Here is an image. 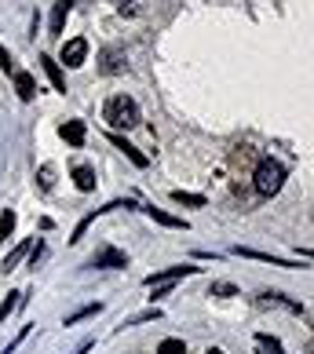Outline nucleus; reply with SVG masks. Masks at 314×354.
I'll list each match as a JSON object with an SVG mask.
<instances>
[{
  "label": "nucleus",
  "mask_w": 314,
  "mask_h": 354,
  "mask_svg": "<svg viewBox=\"0 0 314 354\" xmlns=\"http://www.w3.org/2000/svg\"><path fill=\"white\" fill-rule=\"evenodd\" d=\"M102 121H107L113 132H128V128H136L142 121V113L136 106V99H128V95H113L107 99V110H102Z\"/></svg>",
  "instance_id": "nucleus-1"
},
{
  "label": "nucleus",
  "mask_w": 314,
  "mask_h": 354,
  "mask_svg": "<svg viewBox=\"0 0 314 354\" xmlns=\"http://www.w3.org/2000/svg\"><path fill=\"white\" fill-rule=\"evenodd\" d=\"M252 183H256V194H264V198H274V194L281 190V183H285V168H281V161H274V157H264V161L256 165V172H252Z\"/></svg>",
  "instance_id": "nucleus-2"
},
{
  "label": "nucleus",
  "mask_w": 314,
  "mask_h": 354,
  "mask_svg": "<svg viewBox=\"0 0 314 354\" xmlns=\"http://www.w3.org/2000/svg\"><path fill=\"white\" fill-rule=\"evenodd\" d=\"M84 59H88V41L84 37H73V41L62 44V62H66V66H84Z\"/></svg>",
  "instance_id": "nucleus-3"
},
{
  "label": "nucleus",
  "mask_w": 314,
  "mask_h": 354,
  "mask_svg": "<svg viewBox=\"0 0 314 354\" xmlns=\"http://www.w3.org/2000/svg\"><path fill=\"white\" fill-rule=\"evenodd\" d=\"M190 274H198V267H187V263H183V267H168V270L150 274L147 285H150V288H154V285H172L176 278H190Z\"/></svg>",
  "instance_id": "nucleus-4"
},
{
  "label": "nucleus",
  "mask_w": 314,
  "mask_h": 354,
  "mask_svg": "<svg viewBox=\"0 0 314 354\" xmlns=\"http://www.w3.org/2000/svg\"><path fill=\"white\" fill-rule=\"evenodd\" d=\"M91 267H110V270H117V267H128V256L117 252V248H102V252L91 256Z\"/></svg>",
  "instance_id": "nucleus-5"
},
{
  "label": "nucleus",
  "mask_w": 314,
  "mask_h": 354,
  "mask_svg": "<svg viewBox=\"0 0 314 354\" xmlns=\"http://www.w3.org/2000/svg\"><path fill=\"white\" fill-rule=\"evenodd\" d=\"M110 142H113V147H117V150H121V153L128 157V161H132V165H136V168H147V153H139V150L132 147V142H128V139H124V136H117V132H113V136H110Z\"/></svg>",
  "instance_id": "nucleus-6"
},
{
  "label": "nucleus",
  "mask_w": 314,
  "mask_h": 354,
  "mask_svg": "<svg viewBox=\"0 0 314 354\" xmlns=\"http://www.w3.org/2000/svg\"><path fill=\"white\" fill-rule=\"evenodd\" d=\"M62 132V139L70 142V147H84V136H88V128H84V121H66L59 128Z\"/></svg>",
  "instance_id": "nucleus-7"
},
{
  "label": "nucleus",
  "mask_w": 314,
  "mask_h": 354,
  "mask_svg": "<svg viewBox=\"0 0 314 354\" xmlns=\"http://www.w3.org/2000/svg\"><path fill=\"white\" fill-rule=\"evenodd\" d=\"M238 256H248V259H264V263H270V267H304V263H289V259H278V256H270V252H256V248H234Z\"/></svg>",
  "instance_id": "nucleus-8"
},
{
  "label": "nucleus",
  "mask_w": 314,
  "mask_h": 354,
  "mask_svg": "<svg viewBox=\"0 0 314 354\" xmlns=\"http://www.w3.org/2000/svg\"><path fill=\"white\" fill-rule=\"evenodd\" d=\"M41 66H44V73H48V81L55 84V91H66V77H62V70H59L55 59H51V55H41Z\"/></svg>",
  "instance_id": "nucleus-9"
},
{
  "label": "nucleus",
  "mask_w": 314,
  "mask_h": 354,
  "mask_svg": "<svg viewBox=\"0 0 314 354\" xmlns=\"http://www.w3.org/2000/svg\"><path fill=\"white\" fill-rule=\"evenodd\" d=\"M15 91H19V99H22V102H30V99L37 95V81H33L30 73L15 70Z\"/></svg>",
  "instance_id": "nucleus-10"
},
{
  "label": "nucleus",
  "mask_w": 314,
  "mask_h": 354,
  "mask_svg": "<svg viewBox=\"0 0 314 354\" xmlns=\"http://www.w3.org/2000/svg\"><path fill=\"white\" fill-rule=\"evenodd\" d=\"M147 216L154 223H161V227H172V230H187V219H179V216H168L165 208H147Z\"/></svg>",
  "instance_id": "nucleus-11"
},
{
  "label": "nucleus",
  "mask_w": 314,
  "mask_h": 354,
  "mask_svg": "<svg viewBox=\"0 0 314 354\" xmlns=\"http://www.w3.org/2000/svg\"><path fill=\"white\" fill-rule=\"evenodd\" d=\"M128 70V62H124V55L121 51H102V73H124Z\"/></svg>",
  "instance_id": "nucleus-12"
},
{
  "label": "nucleus",
  "mask_w": 314,
  "mask_h": 354,
  "mask_svg": "<svg viewBox=\"0 0 314 354\" xmlns=\"http://www.w3.org/2000/svg\"><path fill=\"white\" fill-rule=\"evenodd\" d=\"M70 8H73V0H59V4H55V15H51V33H62V26H66Z\"/></svg>",
  "instance_id": "nucleus-13"
},
{
  "label": "nucleus",
  "mask_w": 314,
  "mask_h": 354,
  "mask_svg": "<svg viewBox=\"0 0 314 354\" xmlns=\"http://www.w3.org/2000/svg\"><path fill=\"white\" fill-rule=\"evenodd\" d=\"M73 179H77V190H84V194H88V190H95V172H91V168L81 165V168L73 172Z\"/></svg>",
  "instance_id": "nucleus-14"
},
{
  "label": "nucleus",
  "mask_w": 314,
  "mask_h": 354,
  "mask_svg": "<svg viewBox=\"0 0 314 354\" xmlns=\"http://www.w3.org/2000/svg\"><path fill=\"white\" fill-rule=\"evenodd\" d=\"M172 201L176 205H190V208H201L205 205L201 194H187V190H172Z\"/></svg>",
  "instance_id": "nucleus-15"
},
{
  "label": "nucleus",
  "mask_w": 314,
  "mask_h": 354,
  "mask_svg": "<svg viewBox=\"0 0 314 354\" xmlns=\"http://www.w3.org/2000/svg\"><path fill=\"white\" fill-rule=\"evenodd\" d=\"M15 219H19V216L11 212V208H8L4 216H0V241H8V238H11V230H15Z\"/></svg>",
  "instance_id": "nucleus-16"
},
{
  "label": "nucleus",
  "mask_w": 314,
  "mask_h": 354,
  "mask_svg": "<svg viewBox=\"0 0 314 354\" xmlns=\"http://www.w3.org/2000/svg\"><path fill=\"white\" fill-rule=\"evenodd\" d=\"M26 252H30V241H22V245L15 248V252H8V259H4V270H15V267H19V259H22Z\"/></svg>",
  "instance_id": "nucleus-17"
},
{
  "label": "nucleus",
  "mask_w": 314,
  "mask_h": 354,
  "mask_svg": "<svg viewBox=\"0 0 314 354\" xmlns=\"http://www.w3.org/2000/svg\"><path fill=\"white\" fill-rule=\"evenodd\" d=\"M264 299H267V304H278V307H285V310H293V314H299V304H296V299H285V296H278V292H267Z\"/></svg>",
  "instance_id": "nucleus-18"
},
{
  "label": "nucleus",
  "mask_w": 314,
  "mask_h": 354,
  "mask_svg": "<svg viewBox=\"0 0 314 354\" xmlns=\"http://www.w3.org/2000/svg\"><path fill=\"white\" fill-rule=\"evenodd\" d=\"M157 354H187V347H183V339H161Z\"/></svg>",
  "instance_id": "nucleus-19"
},
{
  "label": "nucleus",
  "mask_w": 314,
  "mask_h": 354,
  "mask_svg": "<svg viewBox=\"0 0 314 354\" xmlns=\"http://www.w3.org/2000/svg\"><path fill=\"white\" fill-rule=\"evenodd\" d=\"M37 179H41V187H44V190H51V187H55V168H51V165H41Z\"/></svg>",
  "instance_id": "nucleus-20"
},
{
  "label": "nucleus",
  "mask_w": 314,
  "mask_h": 354,
  "mask_svg": "<svg viewBox=\"0 0 314 354\" xmlns=\"http://www.w3.org/2000/svg\"><path fill=\"white\" fill-rule=\"evenodd\" d=\"M117 4V11H121V15H139V4L142 0H113Z\"/></svg>",
  "instance_id": "nucleus-21"
},
{
  "label": "nucleus",
  "mask_w": 314,
  "mask_h": 354,
  "mask_svg": "<svg viewBox=\"0 0 314 354\" xmlns=\"http://www.w3.org/2000/svg\"><path fill=\"white\" fill-rule=\"evenodd\" d=\"M19 296H22V292H11V296L4 299V304H0V322H4V318H8V314H11V310H15V304H19Z\"/></svg>",
  "instance_id": "nucleus-22"
},
{
  "label": "nucleus",
  "mask_w": 314,
  "mask_h": 354,
  "mask_svg": "<svg viewBox=\"0 0 314 354\" xmlns=\"http://www.w3.org/2000/svg\"><path fill=\"white\" fill-rule=\"evenodd\" d=\"M91 314H99V304H91V307H84V310H77V314H70V318H66V325H73V322H81V318H91Z\"/></svg>",
  "instance_id": "nucleus-23"
},
{
  "label": "nucleus",
  "mask_w": 314,
  "mask_h": 354,
  "mask_svg": "<svg viewBox=\"0 0 314 354\" xmlns=\"http://www.w3.org/2000/svg\"><path fill=\"white\" fill-rule=\"evenodd\" d=\"M0 70H11V55H8L4 44H0Z\"/></svg>",
  "instance_id": "nucleus-24"
},
{
  "label": "nucleus",
  "mask_w": 314,
  "mask_h": 354,
  "mask_svg": "<svg viewBox=\"0 0 314 354\" xmlns=\"http://www.w3.org/2000/svg\"><path fill=\"white\" fill-rule=\"evenodd\" d=\"M212 292H219V296H234V285H223V281H219V285H212Z\"/></svg>",
  "instance_id": "nucleus-25"
},
{
  "label": "nucleus",
  "mask_w": 314,
  "mask_h": 354,
  "mask_svg": "<svg viewBox=\"0 0 314 354\" xmlns=\"http://www.w3.org/2000/svg\"><path fill=\"white\" fill-rule=\"evenodd\" d=\"M22 336H26V333H22ZM22 336H19V339H22ZM19 339H15V344H11V347H4V351H0V354H11V351L19 347Z\"/></svg>",
  "instance_id": "nucleus-26"
},
{
  "label": "nucleus",
  "mask_w": 314,
  "mask_h": 354,
  "mask_svg": "<svg viewBox=\"0 0 314 354\" xmlns=\"http://www.w3.org/2000/svg\"><path fill=\"white\" fill-rule=\"evenodd\" d=\"M307 354H314V339H311V344H307Z\"/></svg>",
  "instance_id": "nucleus-27"
},
{
  "label": "nucleus",
  "mask_w": 314,
  "mask_h": 354,
  "mask_svg": "<svg viewBox=\"0 0 314 354\" xmlns=\"http://www.w3.org/2000/svg\"><path fill=\"white\" fill-rule=\"evenodd\" d=\"M208 354H223V351H216V347H212V351H208Z\"/></svg>",
  "instance_id": "nucleus-28"
}]
</instances>
